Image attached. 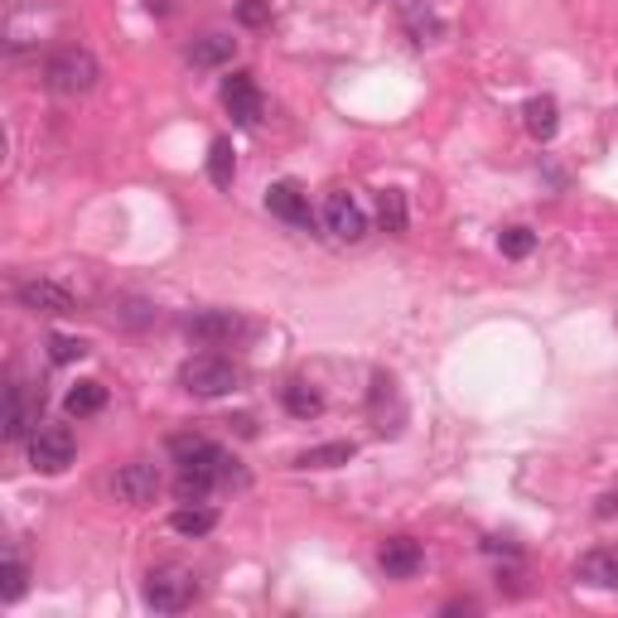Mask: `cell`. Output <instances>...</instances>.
Wrapping results in <instances>:
<instances>
[{"label": "cell", "mask_w": 618, "mask_h": 618, "mask_svg": "<svg viewBox=\"0 0 618 618\" xmlns=\"http://www.w3.org/2000/svg\"><path fill=\"white\" fill-rule=\"evenodd\" d=\"M532 247H536V232H532V228H507L503 237H497V252L512 256V261L532 256Z\"/></svg>", "instance_id": "d4e9b609"}, {"label": "cell", "mask_w": 618, "mask_h": 618, "mask_svg": "<svg viewBox=\"0 0 618 618\" xmlns=\"http://www.w3.org/2000/svg\"><path fill=\"white\" fill-rule=\"evenodd\" d=\"M281 401H285V411H291L295 420H314V416H324V397L314 391L310 383H291L281 391Z\"/></svg>", "instance_id": "ffe728a7"}, {"label": "cell", "mask_w": 618, "mask_h": 618, "mask_svg": "<svg viewBox=\"0 0 618 618\" xmlns=\"http://www.w3.org/2000/svg\"><path fill=\"white\" fill-rule=\"evenodd\" d=\"M618 512V497H599V517H614Z\"/></svg>", "instance_id": "83f0119b"}, {"label": "cell", "mask_w": 618, "mask_h": 618, "mask_svg": "<svg viewBox=\"0 0 618 618\" xmlns=\"http://www.w3.org/2000/svg\"><path fill=\"white\" fill-rule=\"evenodd\" d=\"M73 454H77V440L69 426H39L30 436V464L39 473H63L73 464Z\"/></svg>", "instance_id": "5b68a950"}, {"label": "cell", "mask_w": 618, "mask_h": 618, "mask_svg": "<svg viewBox=\"0 0 618 618\" xmlns=\"http://www.w3.org/2000/svg\"><path fill=\"white\" fill-rule=\"evenodd\" d=\"M193 595H199V580H193L189 565H155V570L146 575V604L155 614H179L189 609Z\"/></svg>", "instance_id": "3957f363"}, {"label": "cell", "mask_w": 618, "mask_h": 618, "mask_svg": "<svg viewBox=\"0 0 618 618\" xmlns=\"http://www.w3.org/2000/svg\"><path fill=\"white\" fill-rule=\"evenodd\" d=\"M353 454H358V450H353L348 440H334V444H320V450H305L295 464L300 469H338V464H348Z\"/></svg>", "instance_id": "603a6c76"}, {"label": "cell", "mask_w": 618, "mask_h": 618, "mask_svg": "<svg viewBox=\"0 0 618 618\" xmlns=\"http://www.w3.org/2000/svg\"><path fill=\"white\" fill-rule=\"evenodd\" d=\"M169 459H175L179 469H213V473H222V483H242V473L232 469V459L218 450L208 436H175L169 440Z\"/></svg>", "instance_id": "277c9868"}, {"label": "cell", "mask_w": 618, "mask_h": 618, "mask_svg": "<svg viewBox=\"0 0 618 618\" xmlns=\"http://www.w3.org/2000/svg\"><path fill=\"white\" fill-rule=\"evenodd\" d=\"M222 107L232 112L237 126H256L261 122V87L252 73H232L222 77Z\"/></svg>", "instance_id": "52a82bcc"}, {"label": "cell", "mask_w": 618, "mask_h": 618, "mask_svg": "<svg viewBox=\"0 0 618 618\" xmlns=\"http://www.w3.org/2000/svg\"><path fill=\"white\" fill-rule=\"evenodd\" d=\"M49 353H54V363H77L87 353V344L83 338H69V334H59L54 344H49Z\"/></svg>", "instance_id": "4316f807"}, {"label": "cell", "mask_w": 618, "mask_h": 618, "mask_svg": "<svg viewBox=\"0 0 618 618\" xmlns=\"http://www.w3.org/2000/svg\"><path fill=\"white\" fill-rule=\"evenodd\" d=\"M377 222H383V232H391V237L406 232L411 213H406V193L401 189H383V193H377Z\"/></svg>", "instance_id": "ac0fdd59"}, {"label": "cell", "mask_w": 618, "mask_h": 618, "mask_svg": "<svg viewBox=\"0 0 618 618\" xmlns=\"http://www.w3.org/2000/svg\"><path fill=\"white\" fill-rule=\"evenodd\" d=\"M30 426H34V420H30V406H24V387L10 383L6 387V440L20 444L24 436H30Z\"/></svg>", "instance_id": "9a60e30c"}, {"label": "cell", "mask_w": 618, "mask_h": 618, "mask_svg": "<svg viewBox=\"0 0 618 618\" xmlns=\"http://www.w3.org/2000/svg\"><path fill=\"white\" fill-rule=\"evenodd\" d=\"M112 493L130 507H146V503H155V493H160V469H155L150 459H130V464L116 469Z\"/></svg>", "instance_id": "8992f818"}, {"label": "cell", "mask_w": 618, "mask_h": 618, "mask_svg": "<svg viewBox=\"0 0 618 618\" xmlns=\"http://www.w3.org/2000/svg\"><path fill=\"white\" fill-rule=\"evenodd\" d=\"M208 179H213L218 189H232V179H237V150H232L228 136H218L213 146H208Z\"/></svg>", "instance_id": "e0dca14e"}, {"label": "cell", "mask_w": 618, "mask_h": 618, "mask_svg": "<svg viewBox=\"0 0 618 618\" xmlns=\"http://www.w3.org/2000/svg\"><path fill=\"white\" fill-rule=\"evenodd\" d=\"M556 126H561V107H556V97H532L527 102V130L536 140H551L556 136Z\"/></svg>", "instance_id": "7402d4cb"}, {"label": "cell", "mask_w": 618, "mask_h": 618, "mask_svg": "<svg viewBox=\"0 0 618 618\" xmlns=\"http://www.w3.org/2000/svg\"><path fill=\"white\" fill-rule=\"evenodd\" d=\"M232 54H237V39L232 34H203V39H193V49H189L193 69H222Z\"/></svg>", "instance_id": "5bb4252c"}, {"label": "cell", "mask_w": 618, "mask_h": 618, "mask_svg": "<svg viewBox=\"0 0 618 618\" xmlns=\"http://www.w3.org/2000/svg\"><path fill=\"white\" fill-rule=\"evenodd\" d=\"M324 228H328V237H338V242H358V237L367 232V213L358 208L353 193H328L324 199Z\"/></svg>", "instance_id": "9c48e42d"}, {"label": "cell", "mask_w": 618, "mask_h": 618, "mask_svg": "<svg viewBox=\"0 0 618 618\" xmlns=\"http://www.w3.org/2000/svg\"><path fill=\"white\" fill-rule=\"evenodd\" d=\"M266 208L291 228H310V193L295 179H275L266 189Z\"/></svg>", "instance_id": "30bf717a"}, {"label": "cell", "mask_w": 618, "mask_h": 618, "mask_svg": "<svg viewBox=\"0 0 618 618\" xmlns=\"http://www.w3.org/2000/svg\"><path fill=\"white\" fill-rule=\"evenodd\" d=\"M218 483H222V473H213V469H179L175 493H179V503H203Z\"/></svg>", "instance_id": "2e32d148"}, {"label": "cell", "mask_w": 618, "mask_h": 618, "mask_svg": "<svg viewBox=\"0 0 618 618\" xmlns=\"http://www.w3.org/2000/svg\"><path fill=\"white\" fill-rule=\"evenodd\" d=\"M179 387L193 391V397L213 401V397H228V391L242 387V367L232 358H222V353H199V358H189L179 367Z\"/></svg>", "instance_id": "7a4b0ae2"}, {"label": "cell", "mask_w": 618, "mask_h": 618, "mask_svg": "<svg viewBox=\"0 0 618 618\" xmlns=\"http://www.w3.org/2000/svg\"><path fill=\"white\" fill-rule=\"evenodd\" d=\"M102 406H107V387H102V383H77L69 397H63V411L77 416V420H83V416H97Z\"/></svg>", "instance_id": "d6986e66"}, {"label": "cell", "mask_w": 618, "mask_h": 618, "mask_svg": "<svg viewBox=\"0 0 618 618\" xmlns=\"http://www.w3.org/2000/svg\"><path fill=\"white\" fill-rule=\"evenodd\" d=\"M24 580H30V565H24V556L10 546L6 551V604H15L24 595Z\"/></svg>", "instance_id": "cb8c5ba5"}, {"label": "cell", "mask_w": 618, "mask_h": 618, "mask_svg": "<svg viewBox=\"0 0 618 618\" xmlns=\"http://www.w3.org/2000/svg\"><path fill=\"white\" fill-rule=\"evenodd\" d=\"M237 20H242L247 30H261V24H271V0H242V6H237Z\"/></svg>", "instance_id": "484cf974"}, {"label": "cell", "mask_w": 618, "mask_h": 618, "mask_svg": "<svg viewBox=\"0 0 618 618\" xmlns=\"http://www.w3.org/2000/svg\"><path fill=\"white\" fill-rule=\"evenodd\" d=\"M377 561H383L387 580H411L420 570V561H426V551H420V542H411V536H391V542H383V551H377Z\"/></svg>", "instance_id": "8fae6325"}, {"label": "cell", "mask_w": 618, "mask_h": 618, "mask_svg": "<svg viewBox=\"0 0 618 618\" xmlns=\"http://www.w3.org/2000/svg\"><path fill=\"white\" fill-rule=\"evenodd\" d=\"M575 580H585L595 589H618V556L614 551H589V556H580V565H575Z\"/></svg>", "instance_id": "4fadbf2b"}, {"label": "cell", "mask_w": 618, "mask_h": 618, "mask_svg": "<svg viewBox=\"0 0 618 618\" xmlns=\"http://www.w3.org/2000/svg\"><path fill=\"white\" fill-rule=\"evenodd\" d=\"M97 77H102L97 59H92L87 49H77V44L54 49V54L44 59V87L59 92V97H83V92L97 87Z\"/></svg>", "instance_id": "6da1fadb"}, {"label": "cell", "mask_w": 618, "mask_h": 618, "mask_svg": "<svg viewBox=\"0 0 618 618\" xmlns=\"http://www.w3.org/2000/svg\"><path fill=\"white\" fill-rule=\"evenodd\" d=\"M184 334H189L193 344H203V348H222V344H232V338L242 334V320H237L232 310H199L189 324H184Z\"/></svg>", "instance_id": "ba28073f"}, {"label": "cell", "mask_w": 618, "mask_h": 618, "mask_svg": "<svg viewBox=\"0 0 618 618\" xmlns=\"http://www.w3.org/2000/svg\"><path fill=\"white\" fill-rule=\"evenodd\" d=\"M15 295L30 314H73V295L59 281H24Z\"/></svg>", "instance_id": "7c38bea8"}, {"label": "cell", "mask_w": 618, "mask_h": 618, "mask_svg": "<svg viewBox=\"0 0 618 618\" xmlns=\"http://www.w3.org/2000/svg\"><path fill=\"white\" fill-rule=\"evenodd\" d=\"M169 527H175L179 536H208V532L218 527V512H213V507L189 503V507H179L175 517H169Z\"/></svg>", "instance_id": "44dd1931"}]
</instances>
